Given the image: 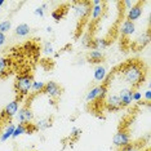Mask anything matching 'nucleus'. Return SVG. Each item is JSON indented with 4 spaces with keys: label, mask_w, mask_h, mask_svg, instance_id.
I'll return each instance as SVG.
<instances>
[{
    "label": "nucleus",
    "mask_w": 151,
    "mask_h": 151,
    "mask_svg": "<svg viewBox=\"0 0 151 151\" xmlns=\"http://www.w3.org/2000/svg\"><path fill=\"white\" fill-rule=\"evenodd\" d=\"M30 31H31V29H30V26L27 23H21V25L16 27V35L18 36H27Z\"/></svg>",
    "instance_id": "nucleus-18"
},
{
    "label": "nucleus",
    "mask_w": 151,
    "mask_h": 151,
    "mask_svg": "<svg viewBox=\"0 0 151 151\" xmlns=\"http://www.w3.org/2000/svg\"><path fill=\"white\" fill-rule=\"evenodd\" d=\"M8 65H9L8 60L0 56V78L5 76L8 74Z\"/></svg>",
    "instance_id": "nucleus-20"
},
{
    "label": "nucleus",
    "mask_w": 151,
    "mask_h": 151,
    "mask_svg": "<svg viewBox=\"0 0 151 151\" xmlns=\"http://www.w3.org/2000/svg\"><path fill=\"white\" fill-rule=\"evenodd\" d=\"M44 85H45L44 81H35V80H34L32 85H31V92H32V93H40V92H43Z\"/></svg>",
    "instance_id": "nucleus-21"
},
{
    "label": "nucleus",
    "mask_w": 151,
    "mask_h": 151,
    "mask_svg": "<svg viewBox=\"0 0 151 151\" xmlns=\"http://www.w3.org/2000/svg\"><path fill=\"white\" fill-rule=\"evenodd\" d=\"M45 8H47V4H43L42 6H37L35 11H34V13H35V16L44 17V12H45Z\"/></svg>",
    "instance_id": "nucleus-26"
},
{
    "label": "nucleus",
    "mask_w": 151,
    "mask_h": 151,
    "mask_svg": "<svg viewBox=\"0 0 151 151\" xmlns=\"http://www.w3.org/2000/svg\"><path fill=\"white\" fill-rule=\"evenodd\" d=\"M43 52L45 54H52L54 52V48H53V44L52 43H45L44 44V48H43Z\"/></svg>",
    "instance_id": "nucleus-25"
},
{
    "label": "nucleus",
    "mask_w": 151,
    "mask_h": 151,
    "mask_svg": "<svg viewBox=\"0 0 151 151\" xmlns=\"http://www.w3.org/2000/svg\"><path fill=\"white\" fill-rule=\"evenodd\" d=\"M18 110H19V98H17V99H13L12 102H9L5 106L1 112V116H4L5 119H12L17 115Z\"/></svg>",
    "instance_id": "nucleus-8"
},
{
    "label": "nucleus",
    "mask_w": 151,
    "mask_h": 151,
    "mask_svg": "<svg viewBox=\"0 0 151 151\" xmlns=\"http://www.w3.org/2000/svg\"><path fill=\"white\" fill-rule=\"evenodd\" d=\"M94 80L96 81H104L106 76H107V70H106L105 66H101V65H98L97 67L94 68Z\"/></svg>",
    "instance_id": "nucleus-14"
},
{
    "label": "nucleus",
    "mask_w": 151,
    "mask_h": 151,
    "mask_svg": "<svg viewBox=\"0 0 151 151\" xmlns=\"http://www.w3.org/2000/svg\"><path fill=\"white\" fill-rule=\"evenodd\" d=\"M104 6L105 3L99 1V0H96V1H92L91 5V16L93 21H97L98 18H101L102 13H104Z\"/></svg>",
    "instance_id": "nucleus-11"
},
{
    "label": "nucleus",
    "mask_w": 151,
    "mask_h": 151,
    "mask_svg": "<svg viewBox=\"0 0 151 151\" xmlns=\"http://www.w3.org/2000/svg\"><path fill=\"white\" fill-rule=\"evenodd\" d=\"M145 99L147 102H150V99H151V91L150 89H147V91L145 92Z\"/></svg>",
    "instance_id": "nucleus-33"
},
{
    "label": "nucleus",
    "mask_w": 151,
    "mask_h": 151,
    "mask_svg": "<svg viewBox=\"0 0 151 151\" xmlns=\"http://www.w3.org/2000/svg\"><path fill=\"white\" fill-rule=\"evenodd\" d=\"M107 47H109V42L106 39H101V37H98V39H94L93 42H92V48H93L94 50L104 52Z\"/></svg>",
    "instance_id": "nucleus-15"
},
{
    "label": "nucleus",
    "mask_w": 151,
    "mask_h": 151,
    "mask_svg": "<svg viewBox=\"0 0 151 151\" xmlns=\"http://www.w3.org/2000/svg\"><path fill=\"white\" fill-rule=\"evenodd\" d=\"M5 42H6V37H5V35H4V34L0 32V47L4 45Z\"/></svg>",
    "instance_id": "nucleus-32"
},
{
    "label": "nucleus",
    "mask_w": 151,
    "mask_h": 151,
    "mask_svg": "<svg viewBox=\"0 0 151 151\" xmlns=\"http://www.w3.org/2000/svg\"><path fill=\"white\" fill-rule=\"evenodd\" d=\"M43 93H45L49 98H58L61 96V93H62V88L56 81H48L44 85Z\"/></svg>",
    "instance_id": "nucleus-6"
},
{
    "label": "nucleus",
    "mask_w": 151,
    "mask_h": 151,
    "mask_svg": "<svg viewBox=\"0 0 151 151\" xmlns=\"http://www.w3.org/2000/svg\"><path fill=\"white\" fill-rule=\"evenodd\" d=\"M143 75H145V71L142 66L137 62H130L122 68V76L124 81L132 87H138L142 83Z\"/></svg>",
    "instance_id": "nucleus-1"
},
{
    "label": "nucleus",
    "mask_w": 151,
    "mask_h": 151,
    "mask_svg": "<svg viewBox=\"0 0 151 151\" xmlns=\"http://www.w3.org/2000/svg\"><path fill=\"white\" fill-rule=\"evenodd\" d=\"M134 4H136L134 1H124V3H123V5H124V6H125V9H128V11H129V9L132 8V6L134 5Z\"/></svg>",
    "instance_id": "nucleus-31"
},
{
    "label": "nucleus",
    "mask_w": 151,
    "mask_h": 151,
    "mask_svg": "<svg viewBox=\"0 0 151 151\" xmlns=\"http://www.w3.org/2000/svg\"><path fill=\"white\" fill-rule=\"evenodd\" d=\"M45 30H47V31H48V32H52V27H50V26H48V27H47V29H45Z\"/></svg>",
    "instance_id": "nucleus-34"
},
{
    "label": "nucleus",
    "mask_w": 151,
    "mask_h": 151,
    "mask_svg": "<svg viewBox=\"0 0 151 151\" xmlns=\"http://www.w3.org/2000/svg\"><path fill=\"white\" fill-rule=\"evenodd\" d=\"M3 5H4V0H0V8H1Z\"/></svg>",
    "instance_id": "nucleus-35"
},
{
    "label": "nucleus",
    "mask_w": 151,
    "mask_h": 151,
    "mask_svg": "<svg viewBox=\"0 0 151 151\" xmlns=\"http://www.w3.org/2000/svg\"><path fill=\"white\" fill-rule=\"evenodd\" d=\"M142 12H143L142 3H136V4L128 11V13H127V19L130 22H136L137 19L142 16Z\"/></svg>",
    "instance_id": "nucleus-10"
},
{
    "label": "nucleus",
    "mask_w": 151,
    "mask_h": 151,
    "mask_svg": "<svg viewBox=\"0 0 151 151\" xmlns=\"http://www.w3.org/2000/svg\"><path fill=\"white\" fill-rule=\"evenodd\" d=\"M106 109L109 111H118V110L122 109V104H120V99H119V96L116 94H111L106 98Z\"/></svg>",
    "instance_id": "nucleus-12"
},
{
    "label": "nucleus",
    "mask_w": 151,
    "mask_h": 151,
    "mask_svg": "<svg viewBox=\"0 0 151 151\" xmlns=\"http://www.w3.org/2000/svg\"><path fill=\"white\" fill-rule=\"evenodd\" d=\"M142 98V94L138 91H133V102H139Z\"/></svg>",
    "instance_id": "nucleus-30"
},
{
    "label": "nucleus",
    "mask_w": 151,
    "mask_h": 151,
    "mask_svg": "<svg viewBox=\"0 0 151 151\" xmlns=\"http://www.w3.org/2000/svg\"><path fill=\"white\" fill-rule=\"evenodd\" d=\"M112 143H114L115 147L122 149V147H124L130 143V134L127 130H123V129L118 130L114 134V137H112Z\"/></svg>",
    "instance_id": "nucleus-4"
},
{
    "label": "nucleus",
    "mask_w": 151,
    "mask_h": 151,
    "mask_svg": "<svg viewBox=\"0 0 151 151\" xmlns=\"http://www.w3.org/2000/svg\"><path fill=\"white\" fill-rule=\"evenodd\" d=\"M73 9L76 17H79V18H87L91 14V3H87V1L75 3L73 5Z\"/></svg>",
    "instance_id": "nucleus-7"
},
{
    "label": "nucleus",
    "mask_w": 151,
    "mask_h": 151,
    "mask_svg": "<svg viewBox=\"0 0 151 151\" xmlns=\"http://www.w3.org/2000/svg\"><path fill=\"white\" fill-rule=\"evenodd\" d=\"M62 12H61V9H56V11L52 12V18L54 19V21H60V19H62Z\"/></svg>",
    "instance_id": "nucleus-27"
},
{
    "label": "nucleus",
    "mask_w": 151,
    "mask_h": 151,
    "mask_svg": "<svg viewBox=\"0 0 151 151\" xmlns=\"http://www.w3.org/2000/svg\"><path fill=\"white\" fill-rule=\"evenodd\" d=\"M14 128H16V125L11 123V124L5 128L4 132L1 133V136H0V141H1V142H5V141H8L9 138H12V134H13V132H14Z\"/></svg>",
    "instance_id": "nucleus-16"
},
{
    "label": "nucleus",
    "mask_w": 151,
    "mask_h": 151,
    "mask_svg": "<svg viewBox=\"0 0 151 151\" xmlns=\"http://www.w3.org/2000/svg\"><path fill=\"white\" fill-rule=\"evenodd\" d=\"M89 61L93 63H99L102 60H104V52H99V50H91V53H89Z\"/></svg>",
    "instance_id": "nucleus-17"
},
{
    "label": "nucleus",
    "mask_w": 151,
    "mask_h": 151,
    "mask_svg": "<svg viewBox=\"0 0 151 151\" xmlns=\"http://www.w3.org/2000/svg\"><path fill=\"white\" fill-rule=\"evenodd\" d=\"M80 133H81V129H80V128H76V127H74V128L71 129L70 136L73 137V138H78V137L80 136Z\"/></svg>",
    "instance_id": "nucleus-29"
},
{
    "label": "nucleus",
    "mask_w": 151,
    "mask_h": 151,
    "mask_svg": "<svg viewBox=\"0 0 151 151\" xmlns=\"http://www.w3.org/2000/svg\"><path fill=\"white\" fill-rule=\"evenodd\" d=\"M119 99L122 107H128L133 102V89L130 88H123L119 93Z\"/></svg>",
    "instance_id": "nucleus-9"
},
{
    "label": "nucleus",
    "mask_w": 151,
    "mask_h": 151,
    "mask_svg": "<svg viewBox=\"0 0 151 151\" xmlns=\"http://www.w3.org/2000/svg\"><path fill=\"white\" fill-rule=\"evenodd\" d=\"M17 119H18V123L22 125H30L34 119V114L31 111V109L25 106V107H22L21 110H18V112H17Z\"/></svg>",
    "instance_id": "nucleus-5"
},
{
    "label": "nucleus",
    "mask_w": 151,
    "mask_h": 151,
    "mask_svg": "<svg viewBox=\"0 0 151 151\" xmlns=\"http://www.w3.org/2000/svg\"><path fill=\"white\" fill-rule=\"evenodd\" d=\"M32 75L29 73L21 74L16 78V92L19 97L27 96L31 92V85H32Z\"/></svg>",
    "instance_id": "nucleus-2"
},
{
    "label": "nucleus",
    "mask_w": 151,
    "mask_h": 151,
    "mask_svg": "<svg viewBox=\"0 0 151 151\" xmlns=\"http://www.w3.org/2000/svg\"><path fill=\"white\" fill-rule=\"evenodd\" d=\"M29 132V125H22V124H18L14 128V132L12 134V138H17V137L25 134V133Z\"/></svg>",
    "instance_id": "nucleus-19"
},
{
    "label": "nucleus",
    "mask_w": 151,
    "mask_h": 151,
    "mask_svg": "<svg viewBox=\"0 0 151 151\" xmlns=\"http://www.w3.org/2000/svg\"><path fill=\"white\" fill-rule=\"evenodd\" d=\"M107 93V84H101L98 87L92 88L91 91L85 96V101L87 102H93V101H102Z\"/></svg>",
    "instance_id": "nucleus-3"
},
{
    "label": "nucleus",
    "mask_w": 151,
    "mask_h": 151,
    "mask_svg": "<svg viewBox=\"0 0 151 151\" xmlns=\"http://www.w3.org/2000/svg\"><path fill=\"white\" fill-rule=\"evenodd\" d=\"M49 127H50V120L49 119H39V120H37V123H36L35 128L44 130V129L49 128Z\"/></svg>",
    "instance_id": "nucleus-23"
},
{
    "label": "nucleus",
    "mask_w": 151,
    "mask_h": 151,
    "mask_svg": "<svg viewBox=\"0 0 151 151\" xmlns=\"http://www.w3.org/2000/svg\"><path fill=\"white\" fill-rule=\"evenodd\" d=\"M120 151H138V147H137L134 143H129V145L122 147V149H120Z\"/></svg>",
    "instance_id": "nucleus-28"
},
{
    "label": "nucleus",
    "mask_w": 151,
    "mask_h": 151,
    "mask_svg": "<svg viewBox=\"0 0 151 151\" xmlns=\"http://www.w3.org/2000/svg\"><path fill=\"white\" fill-rule=\"evenodd\" d=\"M149 42H150V35H149V32H145V34H142V35L138 36V39H137L136 43L139 44V48H143Z\"/></svg>",
    "instance_id": "nucleus-22"
},
{
    "label": "nucleus",
    "mask_w": 151,
    "mask_h": 151,
    "mask_svg": "<svg viewBox=\"0 0 151 151\" xmlns=\"http://www.w3.org/2000/svg\"><path fill=\"white\" fill-rule=\"evenodd\" d=\"M134 32H136L134 22H130V21H128V19H125V21L123 22L122 27H120V34H122L123 36H130Z\"/></svg>",
    "instance_id": "nucleus-13"
},
{
    "label": "nucleus",
    "mask_w": 151,
    "mask_h": 151,
    "mask_svg": "<svg viewBox=\"0 0 151 151\" xmlns=\"http://www.w3.org/2000/svg\"><path fill=\"white\" fill-rule=\"evenodd\" d=\"M11 29H12V22L11 21L0 22V32H1V34H4V35H5V32H8Z\"/></svg>",
    "instance_id": "nucleus-24"
}]
</instances>
